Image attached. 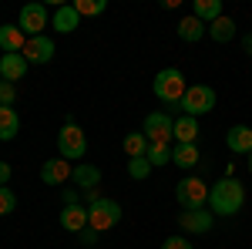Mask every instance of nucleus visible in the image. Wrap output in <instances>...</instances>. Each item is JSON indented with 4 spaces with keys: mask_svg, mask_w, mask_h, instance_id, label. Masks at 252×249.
I'll return each instance as SVG.
<instances>
[{
    "mask_svg": "<svg viewBox=\"0 0 252 249\" xmlns=\"http://www.w3.org/2000/svg\"><path fill=\"white\" fill-rule=\"evenodd\" d=\"M121 148H125L128 158H141V155L148 152V138H145V132H128L125 142H121Z\"/></svg>",
    "mask_w": 252,
    "mask_h": 249,
    "instance_id": "23",
    "label": "nucleus"
},
{
    "mask_svg": "<svg viewBox=\"0 0 252 249\" xmlns=\"http://www.w3.org/2000/svg\"><path fill=\"white\" fill-rule=\"evenodd\" d=\"M54 40L47 37V34H40V37H31L27 40V47H24V58H27V64H47V61L54 58Z\"/></svg>",
    "mask_w": 252,
    "mask_h": 249,
    "instance_id": "10",
    "label": "nucleus"
},
{
    "mask_svg": "<svg viewBox=\"0 0 252 249\" xmlns=\"http://www.w3.org/2000/svg\"><path fill=\"white\" fill-rule=\"evenodd\" d=\"M178 226L185 232H209L215 226V215L209 209H192V212H182L178 215Z\"/></svg>",
    "mask_w": 252,
    "mask_h": 249,
    "instance_id": "13",
    "label": "nucleus"
},
{
    "mask_svg": "<svg viewBox=\"0 0 252 249\" xmlns=\"http://www.w3.org/2000/svg\"><path fill=\"white\" fill-rule=\"evenodd\" d=\"M145 158L152 162V169H158V165H168V162H172V145H165V142H148V152H145Z\"/></svg>",
    "mask_w": 252,
    "mask_h": 249,
    "instance_id": "25",
    "label": "nucleus"
},
{
    "mask_svg": "<svg viewBox=\"0 0 252 249\" xmlns=\"http://www.w3.org/2000/svg\"><path fill=\"white\" fill-rule=\"evenodd\" d=\"M242 202H246V189H242V182L232 178V175L219 178L212 189H209V212L212 215H235V212L242 209Z\"/></svg>",
    "mask_w": 252,
    "mask_h": 249,
    "instance_id": "1",
    "label": "nucleus"
},
{
    "mask_svg": "<svg viewBox=\"0 0 252 249\" xmlns=\"http://www.w3.org/2000/svg\"><path fill=\"white\" fill-rule=\"evenodd\" d=\"M74 10H78L81 17H97V14H104V10H108V3H104V0H78V3H74Z\"/></svg>",
    "mask_w": 252,
    "mask_h": 249,
    "instance_id": "27",
    "label": "nucleus"
},
{
    "mask_svg": "<svg viewBox=\"0 0 252 249\" xmlns=\"http://www.w3.org/2000/svg\"><path fill=\"white\" fill-rule=\"evenodd\" d=\"M128 175L135 178V182H145L148 175H152V162L141 155V158H128Z\"/></svg>",
    "mask_w": 252,
    "mask_h": 249,
    "instance_id": "26",
    "label": "nucleus"
},
{
    "mask_svg": "<svg viewBox=\"0 0 252 249\" xmlns=\"http://www.w3.org/2000/svg\"><path fill=\"white\" fill-rule=\"evenodd\" d=\"M58 152H61V158H67V162H81V158L88 155V138H84V132L78 128L74 118H64V125H61Z\"/></svg>",
    "mask_w": 252,
    "mask_h": 249,
    "instance_id": "3",
    "label": "nucleus"
},
{
    "mask_svg": "<svg viewBox=\"0 0 252 249\" xmlns=\"http://www.w3.org/2000/svg\"><path fill=\"white\" fill-rule=\"evenodd\" d=\"M178 108H182V115L189 118H198V115H209L215 108V91L209 84H189V91L185 98L178 101Z\"/></svg>",
    "mask_w": 252,
    "mask_h": 249,
    "instance_id": "4",
    "label": "nucleus"
},
{
    "mask_svg": "<svg viewBox=\"0 0 252 249\" xmlns=\"http://www.w3.org/2000/svg\"><path fill=\"white\" fill-rule=\"evenodd\" d=\"M61 229L64 232L88 229V206H64L61 209Z\"/></svg>",
    "mask_w": 252,
    "mask_h": 249,
    "instance_id": "16",
    "label": "nucleus"
},
{
    "mask_svg": "<svg viewBox=\"0 0 252 249\" xmlns=\"http://www.w3.org/2000/svg\"><path fill=\"white\" fill-rule=\"evenodd\" d=\"M225 145L232 155H249L252 152V128L249 125H232L225 132Z\"/></svg>",
    "mask_w": 252,
    "mask_h": 249,
    "instance_id": "14",
    "label": "nucleus"
},
{
    "mask_svg": "<svg viewBox=\"0 0 252 249\" xmlns=\"http://www.w3.org/2000/svg\"><path fill=\"white\" fill-rule=\"evenodd\" d=\"M71 172H74V165L58 155V158H47V162L40 165V182H44V185H64V182L71 178Z\"/></svg>",
    "mask_w": 252,
    "mask_h": 249,
    "instance_id": "9",
    "label": "nucleus"
},
{
    "mask_svg": "<svg viewBox=\"0 0 252 249\" xmlns=\"http://www.w3.org/2000/svg\"><path fill=\"white\" fill-rule=\"evenodd\" d=\"M27 40L31 37L20 31L17 24H0V51H3V54H24Z\"/></svg>",
    "mask_w": 252,
    "mask_h": 249,
    "instance_id": "11",
    "label": "nucleus"
},
{
    "mask_svg": "<svg viewBox=\"0 0 252 249\" xmlns=\"http://www.w3.org/2000/svg\"><path fill=\"white\" fill-rule=\"evenodd\" d=\"M47 7L44 3H24L20 7V17H17V27L27 34V37H40L44 27H47Z\"/></svg>",
    "mask_w": 252,
    "mask_h": 249,
    "instance_id": "7",
    "label": "nucleus"
},
{
    "mask_svg": "<svg viewBox=\"0 0 252 249\" xmlns=\"http://www.w3.org/2000/svg\"><path fill=\"white\" fill-rule=\"evenodd\" d=\"M14 98H17V91H14V84L10 81H0V105H14Z\"/></svg>",
    "mask_w": 252,
    "mask_h": 249,
    "instance_id": "29",
    "label": "nucleus"
},
{
    "mask_svg": "<svg viewBox=\"0 0 252 249\" xmlns=\"http://www.w3.org/2000/svg\"><path fill=\"white\" fill-rule=\"evenodd\" d=\"M27 58L24 54H0V81H20V77L27 74Z\"/></svg>",
    "mask_w": 252,
    "mask_h": 249,
    "instance_id": "15",
    "label": "nucleus"
},
{
    "mask_svg": "<svg viewBox=\"0 0 252 249\" xmlns=\"http://www.w3.org/2000/svg\"><path fill=\"white\" fill-rule=\"evenodd\" d=\"M242 47H246V54L252 58V34H246V37H242Z\"/></svg>",
    "mask_w": 252,
    "mask_h": 249,
    "instance_id": "34",
    "label": "nucleus"
},
{
    "mask_svg": "<svg viewBox=\"0 0 252 249\" xmlns=\"http://www.w3.org/2000/svg\"><path fill=\"white\" fill-rule=\"evenodd\" d=\"M209 37H212L215 44H225V40H232V37H235V20L222 14L219 20H212V24H209Z\"/></svg>",
    "mask_w": 252,
    "mask_h": 249,
    "instance_id": "22",
    "label": "nucleus"
},
{
    "mask_svg": "<svg viewBox=\"0 0 252 249\" xmlns=\"http://www.w3.org/2000/svg\"><path fill=\"white\" fill-rule=\"evenodd\" d=\"M152 88H155V98L158 101H165V105H178L185 91H189V84H185V74L178 71V68H165V71H158L155 81H152Z\"/></svg>",
    "mask_w": 252,
    "mask_h": 249,
    "instance_id": "2",
    "label": "nucleus"
},
{
    "mask_svg": "<svg viewBox=\"0 0 252 249\" xmlns=\"http://www.w3.org/2000/svg\"><path fill=\"white\" fill-rule=\"evenodd\" d=\"M118 222H121V206L115 199H97V202L88 206V226L94 232H104L111 226H118Z\"/></svg>",
    "mask_w": 252,
    "mask_h": 249,
    "instance_id": "6",
    "label": "nucleus"
},
{
    "mask_svg": "<svg viewBox=\"0 0 252 249\" xmlns=\"http://www.w3.org/2000/svg\"><path fill=\"white\" fill-rule=\"evenodd\" d=\"M175 31H178V37L189 40V44H195V40H202L205 34H209V27H205V24H202L198 17H192V14L178 20V27H175Z\"/></svg>",
    "mask_w": 252,
    "mask_h": 249,
    "instance_id": "19",
    "label": "nucleus"
},
{
    "mask_svg": "<svg viewBox=\"0 0 252 249\" xmlns=\"http://www.w3.org/2000/svg\"><path fill=\"white\" fill-rule=\"evenodd\" d=\"M175 142L178 145H195L198 142V118H175Z\"/></svg>",
    "mask_w": 252,
    "mask_h": 249,
    "instance_id": "18",
    "label": "nucleus"
},
{
    "mask_svg": "<svg viewBox=\"0 0 252 249\" xmlns=\"http://www.w3.org/2000/svg\"><path fill=\"white\" fill-rule=\"evenodd\" d=\"M145 138L148 142H172L175 138V118L165 115V111H152V115L145 118Z\"/></svg>",
    "mask_w": 252,
    "mask_h": 249,
    "instance_id": "8",
    "label": "nucleus"
},
{
    "mask_svg": "<svg viewBox=\"0 0 252 249\" xmlns=\"http://www.w3.org/2000/svg\"><path fill=\"white\" fill-rule=\"evenodd\" d=\"M175 199H178V206L182 212H192V209H205V202H209V185L202 182V178H182L178 185H175Z\"/></svg>",
    "mask_w": 252,
    "mask_h": 249,
    "instance_id": "5",
    "label": "nucleus"
},
{
    "mask_svg": "<svg viewBox=\"0 0 252 249\" xmlns=\"http://www.w3.org/2000/svg\"><path fill=\"white\" fill-rule=\"evenodd\" d=\"M61 202H64V206H81L78 189H64V192H61Z\"/></svg>",
    "mask_w": 252,
    "mask_h": 249,
    "instance_id": "32",
    "label": "nucleus"
},
{
    "mask_svg": "<svg viewBox=\"0 0 252 249\" xmlns=\"http://www.w3.org/2000/svg\"><path fill=\"white\" fill-rule=\"evenodd\" d=\"M71 178L78 182L81 192L97 189V185H101V169H97V165H91V162H78V165H74V172H71Z\"/></svg>",
    "mask_w": 252,
    "mask_h": 249,
    "instance_id": "17",
    "label": "nucleus"
},
{
    "mask_svg": "<svg viewBox=\"0 0 252 249\" xmlns=\"http://www.w3.org/2000/svg\"><path fill=\"white\" fill-rule=\"evenodd\" d=\"M249 172H252V152H249Z\"/></svg>",
    "mask_w": 252,
    "mask_h": 249,
    "instance_id": "35",
    "label": "nucleus"
},
{
    "mask_svg": "<svg viewBox=\"0 0 252 249\" xmlns=\"http://www.w3.org/2000/svg\"><path fill=\"white\" fill-rule=\"evenodd\" d=\"M14 209H17V195L7 189V185H0V215H10Z\"/></svg>",
    "mask_w": 252,
    "mask_h": 249,
    "instance_id": "28",
    "label": "nucleus"
},
{
    "mask_svg": "<svg viewBox=\"0 0 252 249\" xmlns=\"http://www.w3.org/2000/svg\"><path fill=\"white\" fill-rule=\"evenodd\" d=\"M161 249H195V246L185 239V236H168V239L161 243Z\"/></svg>",
    "mask_w": 252,
    "mask_h": 249,
    "instance_id": "30",
    "label": "nucleus"
},
{
    "mask_svg": "<svg viewBox=\"0 0 252 249\" xmlns=\"http://www.w3.org/2000/svg\"><path fill=\"white\" fill-rule=\"evenodd\" d=\"M20 132V118L14 108H7V105H0V142H10V138H17Z\"/></svg>",
    "mask_w": 252,
    "mask_h": 249,
    "instance_id": "20",
    "label": "nucleus"
},
{
    "mask_svg": "<svg viewBox=\"0 0 252 249\" xmlns=\"http://www.w3.org/2000/svg\"><path fill=\"white\" fill-rule=\"evenodd\" d=\"M78 236H81V246H88V249H91V246H97V232L91 229V226H88V229H81Z\"/></svg>",
    "mask_w": 252,
    "mask_h": 249,
    "instance_id": "31",
    "label": "nucleus"
},
{
    "mask_svg": "<svg viewBox=\"0 0 252 249\" xmlns=\"http://www.w3.org/2000/svg\"><path fill=\"white\" fill-rule=\"evenodd\" d=\"M172 165H178V169L198 165V145H175L172 148Z\"/></svg>",
    "mask_w": 252,
    "mask_h": 249,
    "instance_id": "24",
    "label": "nucleus"
},
{
    "mask_svg": "<svg viewBox=\"0 0 252 249\" xmlns=\"http://www.w3.org/2000/svg\"><path fill=\"white\" fill-rule=\"evenodd\" d=\"M51 27L58 34H74L81 27V14L74 10V3H61L58 10H54V17H51Z\"/></svg>",
    "mask_w": 252,
    "mask_h": 249,
    "instance_id": "12",
    "label": "nucleus"
},
{
    "mask_svg": "<svg viewBox=\"0 0 252 249\" xmlns=\"http://www.w3.org/2000/svg\"><path fill=\"white\" fill-rule=\"evenodd\" d=\"M10 182V162H0V185Z\"/></svg>",
    "mask_w": 252,
    "mask_h": 249,
    "instance_id": "33",
    "label": "nucleus"
},
{
    "mask_svg": "<svg viewBox=\"0 0 252 249\" xmlns=\"http://www.w3.org/2000/svg\"><path fill=\"white\" fill-rule=\"evenodd\" d=\"M192 17H198L202 24H212L222 17V0H195L192 3Z\"/></svg>",
    "mask_w": 252,
    "mask_h": 249,
    "instance_id": "21",
    "label": "nucleus"
}]
</instances>
